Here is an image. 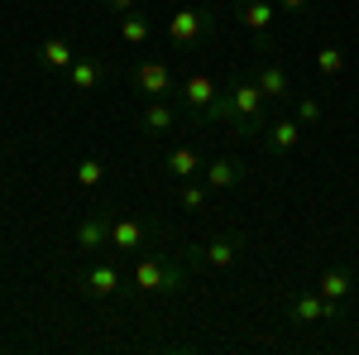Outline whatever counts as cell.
I'll list each match as a JSON object with an SVG mask.
<instances>
[{"mask_svg":"<svg viewBox=\"0 0 359 355\" xmlns=\"http://www.w3.org/2000/svg\"><path fill=\"white\" fill-rule=\"evenodd\" d=\"M264 144H269L273 154H292V149L302 144V120H273L269 135H264Z\"/></svg>","mask_w":359,"mask_h":355,"instance_id":"cell-13","label":"cell"},{"mask_svg":"<svg viewBox=\"0 0 359 355\" xmlns=\"http://www.w3.org/2000/svg\"><path fill=\"white\" fill-rule=\"evenodd\" d=\"M297 120H302V125H316V120H321V101L302 96V101H297Z\"/></svg>","mask_w":359,"mask_h":355,"instance_id":"cell-24","label":"cell"},{"mask_svg":"<svg viewBox=\"0 0 359 355\" xmlns=\"http://www.w3.org/2000/svg\"><path fill=\"white\" fill-rule=\"evenodd\" d=\"M240 20H245V29L254 39H269L278 10H273V0H245V5H240Z\"/></svg>","mask_w":359,"mask_h":355,"instance_id":"cell-9","label":"cell"},{"mask_svg":"<svg viewBox=\"0 0 359 355\" xmlns=\"http://www.w3.org/2000/svg\"><path fill=\"white\" fill-rule=\"evenodd\" d=\"M264 101H269V96L259 91V82H235L221 101L211 106L206 120L235 125V135H264Z\"/></svg>","mask_w":359,"mask_h":355,"instance_id":"cell-1","label":"cell"},{"mask_svg":"<svg viewBox=\"0 0 359 355\" xmlns=\"http://www.w3.org/2000/svg\"><path fill=\"white\" fill-rule=\"evenodd\" d=\"M316 72H321V77H340V72H345V53H340L335 44H326V49L316 53Z\"/></svg>","mask_w":359,"mask_h":355,"instance_id":"cell-21","label":"cell"},{"mask_svg":"<svg viewBox=\"0 0 359 355\" xmlns=\"http://www.w3.org/2000/svg\"><path fill=\"white\" fill-rule=\"evenodd\" d=\"M130 86H135L139 96H149V101H154V96H168V91H172V72H168V63H154V58H149V63H139L135 67V77H130Z\"/></svg>","mask_w":359,"mask_h":355,"instance_id":"cell-5","label":"cell"},{"mask_svg":"<svg viewBox=\"0 0 359 355\" xmlns=\"http://www.w3.org/2000/svg\"><path fill=\"white\" fill-rule=\"evenodd\" d=\"M283 10H306V0H283Z\"/></svg>","mask_w":359,"mask_h":355,"instance_id":"cell-26","label":"cell"},{"mask_svg":"<svg viewBox=\"0 0 359 355\" xmlns=\"http://www.w3.org/2000/svg\"><path fill=\"white\" fill-rule=\"evenodd\" d=\"M240 245H245L240 235H216V240H206V245L196 250V259H201V264H211V269H230V264H235V254H240Z\"/></svg>","mask_w":359,"mask_h":355,"instance_id":"cell-8","label":"cell"},{"mask_svg":"<svg viewBox=\"0 0 359 355\" xmlns=\"http://www.w3.org/2000/svg\"><path fill=\"white\" fill-rule=\"evenodd\" d=\"M182 101H187V110H192L196 120H206V115H211V106L221 101V91H216V82H211L206 72H192V77L182 82Z\"/></svg>","mask_w":359,"mask_h":355,"instance_id":"cell-6","label":"cell"},{"mask_svg":"<svg viewBox=\"0 0 359 355\" xmlns=\"http://www.w3.org/2000/svg\"><path fill=\"white\" fill-rule=\"evenodd\" d=\"M82 283H86V293H91V298H111L115 288H120V269H115L111 259H106V264H91Z\"/></svg>","mask_w":359,"mask_h":355,"instance_id":"cell-14","label":"cell"},{"mask_svg":"<svg viewBox=\"0 0 359 355\" xmlns=\"http://www.w3.org/2000/svg\"><path fill=\"white\" fill-rule=\"evenodd\" d=\"M216 34V10L206 5H182V10H172L168 15V44L172 49H196L201 39H211Z\"/></svg>","mask_w":359,"mask_h":355,"instance_id":"cell-2","label":"cell"},{"mask_svg":"<svg viewBox=\"0 0 359 355\" xmlns=\"http://www.w3.org/2000/svg\"><path fill=\"white\" fill-rule=\"evenodd\" d=\"M201 154H196L192 144H177V149H172V154H168V173H172V178H192V173H201Z\"/></svg>","mask_w":359,"mask_h":355,"instance_id":"cell-16","label":"cell"},{"mask_svg":"<svg viewBox=\"0 0 359 355\" xmlns=\"http://www.w3.org/2000/svg\"><path fill=\"white\" fill-rule=\"evenodd\" d=\"M350 288H355V273H350V269H326V273H321V298L340 302Z\"/></svg>","mask_w":359,"mask_h":355,"instance_id":"cell-18","label":"cell"},{"mask_svg":"<svg viewBox=\"0 0 359 355\" xmlns=\"http://www.w3.org/2000/svg\"><path fill=\"white\" fill-rule=\"evenodd\" d=\"M149 235H154V226H144V221H135V217H111V245L106 250L130 254V250H139Z\"/></svg>","mask_w":359,"mask_h":355,"instance_id":"cell-7","label":"cell"},{"mask_svg":"<svg viewBox=\"0 0 359 355\" xmlns=\"http://www.w3.org/2000/svg\"><path fill=\"white\" fill-rule=\"evenodd\" d=\"M206 202V183H187V188L177 192V207H187V212H196Z\"/></svg>","mask_w":359,"mask_h":355,"instance_id":"cell-22","label":"cell"},{"mask_svg":"<svg viewBox=\"0 0 359 355\" xmlns=\"http://www.w3.org/2000/svg\"><path fill=\"white\" fill-rule=\"evenodd\" d=\"M177 125V110L168 106L163 96H154L149 106H144V135H163V130H172Z\"/></svg>","mask_w":359,"mask_h":355,"instance_id":"cell-15","label":"cell"},{"mask_svg":"<svg viewBox=\"0 0 359 355\" xmlns=\"http://www.w3.org/2000/svg\"><path fill=\"white\" fill-rule=\"evenodd\" d=\"M287 312H292V322H302V327H316V322H335V317H340V302L321 298V288H297Z\"/></svg>","mask_w":359,"mask_h":355,"instance_id":"cell-4","label":"cell"},{"mask_svg":"<svg viewBox=\"0 0 359 355\" xmlns=\"http://www.w3.org/2000/svg\"><path fill=\"white\" fill-rule=\"evenodd\" d=\"M201 173H206V188H235L245 178V168L235 164V159H216V164H206Z\"/></svg>","mask_w":359,"mask_h":355,"instance_id":"cell-17","label":"cell"},{"mask_svg":"<svg viewBox=\"0 0 359 355\" xmlns=\"http://www.w3.org/2000/svg\"><path fill=\"white\" fill-rule=\"evenodd\" d=\"M77 183H82V188H96V183H101V164H96V159H82V164H77Z\"/></svg>","mask_w":359,"mask_h":355,"instance_id":"cell-23","label":"cell"},{"mask_svg":"<svg viewBox=\"0 0 359 355\" xmlns=\"http://www.w3.org/2000/svg\"><path fill=\"white\" fill-rule=\"evenodd\" d=\"M77 245L82 250H106L111 245V212H106V217H82L77 221Z\"/></svg>","mask_w":359,"mask_h":355,"instance_id":"cell-11","label":"cell"},{"mask_svg":"<svg viewBox=\"0 0 359 355\" xmlns=\"http://www.w3.org/2000/svg\"><path fill=\"white\" fill-rule=\"evenodd\" d=\"M254 82H259L264 96H273V101H287V96H292V77H287L278 63H259V67H254Z\"/></svg>","mask_w":359,"mask_h":355,"instance_id":"cell-10","label":"cell"},{"mask_svg":"<svg viewBox=\"0 0 359 355\" xmlns=\"http://www.w3.org/2000/svg\"><path fill=\"white\" fill-rule=\"evenodd\" d=\"M139 0H106V10H115V15H130Z\"/></svg>","mask_w":359,"mask_h":355,"instance_id":"cell-25","label":"cell"},{"mask_svg":"<svg viewBox=\"0 0 359 355\" xmlns=\"http://www.w3.org/2000/svg\"><path fill=\"white\" fill-rule=\"evenodd\" d=\"M182 278L187 269L182 264H172V259H158V254H144L135 269H130V283H135L139 293H172V288H182Z\"/></svg>","mask_w":359,"mask_h":355,"instance_id":"cell-3","label":"cell"},{"mask_svg":"<svg viewBox=\"0 0 359 355\" xmlns=\"http://www.w3.org/2000/svg\"><path fill=\"white\" fill-rule=\"evenodd\" d=\"M43 67H53V72H67V67H72V49H67L62 39H48V44H43Z\"/></svg>","mask_w":359,"mask_h":355,"instance_id":"cell-20","label":"cell"},{"mask_svg":"<svg viewBox=\"0 0 359 355\" xmlns=\"http://www.w3.org/2000/svg\"><path fill=\"white\" fill-rule=\"evenodd\" d=\"M101 77H106V67L96 58H72V67H67V86L72 91H96Z\"/></svg>","mask_w":359,"mask_h":355,"instance_id":"cell-12","label":"cell"},{"mask_svg":"<svg viewBox=\"0 0 359 355\" xmlns=\"http://www.w3.org/2000/svg\"><path fill=\"white\" fill-rule=\"evenodd\" d=\"M120 39H125V44H130V49H144V44H149V20H144V15H135V10H130V15H125V20H120Z\"/></svg>","mask_w":359,"mask_h":355,"instance_id":"cell-19","label":"cell"}]
</instances>
